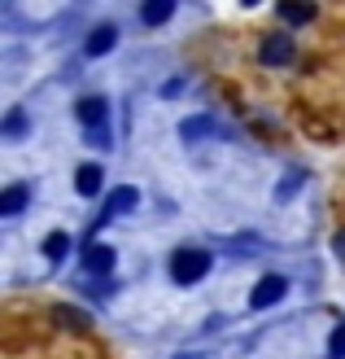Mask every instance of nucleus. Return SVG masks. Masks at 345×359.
<instances>
[{
	"label": "nucleus",
	"mask_w": 345,
	"mask_h": 359,
	"mask_svg": "<svg viewBox=\"0 0 345 359\" xmlns=\"http://www.w3.org/2000/svg\"><path fill=\"white\" fill-rule=\"evenodd\" d=\"M206 272H210V255H206V250L184 245V250H175V255H171V276H175V285H197Z\"/></svg>",
	"instance_id": "1"
},
{
	"label": "nucleus",
	"mask_w": 345,
	"mask_h": 359,
	"mask_svg": "<svg viewBox=\"0 0 345 359\" xmlns=\"http://www.w3.org/2000/svg\"><path fill=\"white\" fill-rule=\"evenodd\" d=\"M284 294H288V280H284V276H262L258 285H253V294H249V307H253V311L276 307Z\"/></svg>",
	"instance_id": "2"
},
{
	"label": "nucleus",
	"mask_w": 345,
	"mask_h": 359,
	"mask_svg": "<svg viewBox=\"0 0 345 359\" xmlns=\"http://www.w3.org/2000/svg\"><path fill=\"white\" fill-rule=\"evenodd\" d=\"M288 57H293V40H288V35H267L262 40V62L267 66H284Z\"/></svg>",
	"instance_id": "3"
},
{
	"label": "nucleus",
	"mask_w": 345,
	"mask_h": 359,
	"mask_svg": "<svg viewBox=\"0 0 345 359\" xmlns=\"http://www.w3.org/2000/svg\"><path fill=\"white\" fill-rule=\"evenodd\" d=\"M83 267H87V272H110V267H114V250L101 245V241H87L83 245Z\"/></svg>",
	"instance_id": "4"
},
{
	"label": "nucleus",
	"mask_w": 345,
	"mask_h": 359,
	"mask_svg": "<svg viewBox=\"0 0 345 359\" xmlns=\"http://www.w3.org/2000/svg\"><path fill=\"white\" fill-rule=\"evenodd\" d=\"M136 206H140V193L132 184H122V189H114L110 197H105V215H127V210H136Z\"/></svg>",
	"instance_id": "5"
},
{
	"label": "nucleus",
	"mask_w": 345,
	"mask_h": 359,
	"mask_svg": "<svg viewBox=\"0 0 345 359\" xmlns=\"http://www.w3.org/2000/svg\"><path fill=\"white\" fill-rule=\"evenodd\" d=\"M105 114H110V105H105L101 97H83L79 101V118L87 123V132H97L101 123H105Z\"/></svg>",
	"instance_id": "6"
},
{
	"label": "nucleus",
	"mask_w": 345,
	"mask_h": 359,
	"mask_svg": "<svg viewBox=\"0 0 345 359\" xmlns=\"http://www.w3.org/2000/svg\"><path fill=\"white\" fill-rule=\"evenodd\" d=\"M118 40V31L114 27H97L92 35H87V57H101V53H110Z\"/></svg>",
	"instance_id": "7"
},
{
	"label": "nucleus",
	"mask_w": 345,
	"mask_h": 359,
	"mask_svg": "<svg viewBox=\"0 0 345 359\" xmlns=\"http://www.w3.org/2000/svg\"><path fill=\"white\" fill-rule=\"evenodd\" d=\"M75 189H79L83 197L101 193V167H97V163H83V167H79V175H75Z\"/></svg>",
	"instance_id": "8"
},
{
	"label": "nucleus",
	"mask_w": 345,
	"mask_h": 359,
	"mask_svg": "<svg viewBox=\"0 0 345 359\" xmlns=\"http://www.w3.org/2000/svg\"><path fill=\"white\" fill-rule=\"evenodd\" d=\"M175 13V0H153V5H144L140 9V22H149V27H162L167 18Z\"/></svg>",
	"instance_id": "9"
},
{
	"label": "nucleus",
	"mask_w": 345,
	"mask_h": 359,
	"mask_svg": "<svg viewBox=\"0 0 345 359\" xmlns=\"http://www.w3.org/2000/svg\"><path fill=\"white\" fill-rule=\"evenodd\" d=\"M22 206H27V184H9L0 193V215H17Z\"/></svg>",
	"instance_id": "10"
},
{
	"label": "nucleus",
	"mask_w": 345,
	"mask_h": 359,
	"mask_svg": "<svg viewBox=\"0 0 345 359\" xmlns=\"http://www.w3.org/2000/svg\"><path fill=\"white\" fill-rule=\"evenodd\" d=\"M66 250H70V237H66V232H48V241H44V255H48V259H62Z\"/></svg>",
	"instance_id": "11"
},
{
	"label": "nucleus",
	"mask_w": 345,
	"mask_h": 359,
	"mask_svg": "<svg viewBox=\"0 0 345 359\" xmlns=\"http://www.w3.org/2000/svg\"><path fill=\"white\" fill-rule=\"evenodd\" d=\"M280 18H284V22H311L315 9L311 5H280Z\"/></svg>",
	"instance_id": "12"
},
{
	"label": "nucleus",
	"mask_w": 345,
	"mask_h": 359,
	"mask_svg": "<svg viewBox=\"0 0 345 359\" xmlns=\"http://www.w3.org/2000/svg\"><path fill=\"white\" fill-rule=\"evenodd\" d=\"M206 132H214L210 118H188L184 128H179V136H184V140H197V136H206Z\"/></svg>",
	"instance_id": "13"
},
{
	"label": "nucleus",
	"mask_w": 345,
	"mask_h": 359,
	"mask_svg": "<svg viewBox=\"0 0 345 359\" xmlns=\"http://www.w3.org/2000/svg\"><path fill=\"white\" fill-rule=\"evenodd\" d=\"M22 132H27V114H22V110H9V118H5V136L17 140Z\"/></svg>",
	"instance_id": "14"
},
{
	"label": "nucleus",
	"mask_w": 345,
	"mask_h": 359,
	"mask_svg": "<svg viewBox=\"0 0 345 359\" xmlns=\"http://www.w3.org/2000/svg\"><path fill=\"white\" fill-rule=\"evenodd\" d=\"M328 355H332V359H345V325L332 329V337H328Z\"/></svg>",
	"instance_id": "15"
},
{
	"label": "nucleus",
	"mask_w": 345,
	"mask_h": 359,
	"mask_svg": "<svg viewBox=\"0 0 345 359\" xmlns=\"http://www.w3.org/2000/svg\"><path fill=\"white\" fill-rule=\"evenodd\" d=\"M87 145H97V149H105V145H110V136H105V132L97 128V132H87Z\"/></svg>",
	"instance_id": "16"
},
{
	"label": "nucleus",
	"mask_w": 345,
	"mask_h": 359,
	"mask_svg": "<svg viewBox=\"0 0 345 359\" xmlns=\"http://www.w3.org/2000/svg\"><path fill=\"white\" fill-rule=\"evenodd\" d=\"M337 250H341V259H345V232H341V237H337Z\"/></svg>",
	"instance_id": "17"
}]
</instances>
